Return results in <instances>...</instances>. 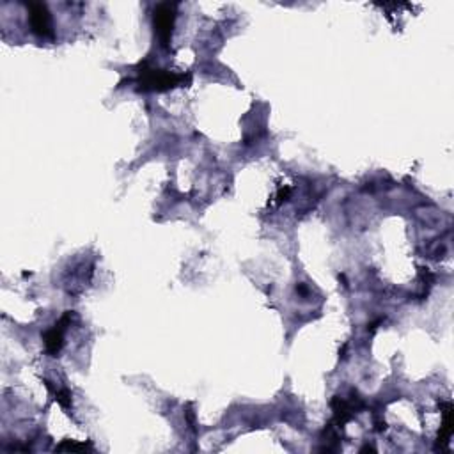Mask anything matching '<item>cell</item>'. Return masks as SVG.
<instances>
[{
    "label": "cell",
    "mask_w": 454,
    "mask_h": 454,
    "mask_svg": "<svg viewBox=\"0 0 454 454\" xmlns=\"http://www.w3.org/2000/svg\"><path fill=\"white\" fill-rule=\"evenodd\" d=\"M71 316H73V314L68 311V313L64 314L63 318H61L59 323H55V325L52 327L48 332H45V336H43L45 348H47V352L50 353V355H57V353L61 352V346H63L64 330H66V327L70 325Z\"/></svg>",
    "instance_id": "obj_4"
},
{
    "label": "cell",
    "mask_w": 454,
    "mask_h": 454,
    "mask_svg": "<svg viewBox=\"0 0 454 454\" xmlns=\"http://www.w3.org/2000/svg\"><path fill=\"white\" fill-rule=\"evenodd\" d=\"M89 447L86 444H79L75 442V440H64L63 444L55 447V451H66V453H80V451H87Z\"/></svg>",
    "instance_id": "obj_6"
},
{
    "label": "cell",
    "mask_w": 454,
    "mask_h": 454,
    "mask_svg": "<svg viewBox=\"0 0 454 454\" xmlns=\"http://www.w3.org/2000/svg\"><path fill=\"white\" fill-rule=\"evenodd\" d=\"M29 22L34 34L40 38L50 40L54 38V29H52V18L45 4H31L29 6Z\"/></svg>",
    "instance_id": "obj_2"
},
{
    "label": "cell",
    "mask_w": 454,
    "mask_h": 454,
    "mask_svg": "<svg viewBox=\"0 0 454 454\" xmlns=\"http://www.w3.org/2000/svg\"><path fill=\"white\" fill-rule=\"evenodd\" d=\"M55 400L59 401L61 407H63V408H70V405H71V394L66 391V389H63V391L55 392Z\"/></svg>",
    "instance_id": "obj_7"
},
{
    "label": "cell",
    "mask_w": 454,
    "mask_h": 454,
    "mask_svg": "<svg viewBox=\"0 0 454 454\" xmlns=\"http://www.w3.org/2000/svg\"><path fill=\"white\" fill-rule=\"evenodd\" d=\"M174 16H176V6L174 4H160L155 9V31L164 45L169 43L171 34H173Z\"/></svg>",
    "instance_id": "obj_3"
},
{
    "label": "cell",
    "mask_w": 454,
    "mask_h": 454,
    "mask_svg": "<svg viewBox=\"0 0 454 454\" xmlns=\"http://www.w3.org/2000/svg\"><path fill=\"white\" fill-rule=\"evenodd\" d=\"M183 80H185L183 75H176L164 70H144L141 73L142 89L167 91L171 89V87L180 86Z\"/></svg>",
    "instance_id": "obj_1"
},
{
    "label": "cell",
    "mask_w": 454,
    "mask_h": 454,
    "mask_svg": "<svg viewBox=\"0 0 454 454\" xmlns=\"http://www.w3.org/2000/svg\"><path fill=\"white\" fill-rule=\"evenodd\" d=\"M453 433V408L451 405H446V412H444V426H442V433H440V439L442 442H447V439Z\"/></svg>",
    "instance_id": "obj_5"
}]
</instances>
